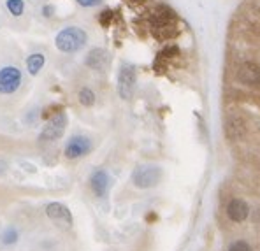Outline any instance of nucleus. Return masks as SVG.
<instances>
[{
	"label": "nucleus",
	"mask_w": 260,
	"mask_h": 251,
	"mask_svg": "<svg viewBox=\"0 0 260 251\" xmlns=\"http://www.w3.org/2000/svg\"><path fill=\"white\" fill-rule=\"evenodd\" d=\"M88 35L79 26H65L60 30L55 37V46L62 53H76L81 48H85Z\"/></svg>",
	"instance_id": "nucleus-1"
},
{
	"label": "nucleus",
	"mask_w": 260,
	"mask_h": 251,
	"mask_svg": "<svg viewBox=\"0 0 260 251\" xmlns=\"http://www.w3.org/2000/svg\"><path fill=\"white\" fill-rule=\"evenodd\" d=\"M162 180V169L158 165H139L132 172V183L141 190L153 188Z\"/></svg>",
	"instance_id": "nucleus-2"
},
{
	"label": "nucleus",
	"mask_w": 260,
	"mask_h": 251,
	"mask_svg": "<svg viewBox=\"0 0 260 251\" xmlns=\"http://www.w3.org/2000/svg\"><path fill=\"white\" fill-rule=\"evenodd\" d=\"M136 83H137V72L136 67L130 63H123L118 72V93L123 100H130L136 91Z\"/></svg>",
	"instance_id": "nucleus-3"
},
{
	"label": "nucleus",
	"mask_w": 260,
	"mask_h": 251,
	"mask_svg": "<svg viewBox=\"0 0 260 251\" xmlns=\"http://www.w3.org/2000/svg\"><path fill=\"white\" fill-rule=\"evenodd\" d=\"M65 128H67V114L63 111L55 113L51 118L48 120L46 127L41 132L39 139L44 140V142H53V140H58L60 137L63 135Z\"/></svg>",
	"instance_id": "nucleus-4"
},
{
	"label": "nucleus",
	"mask_w": 260,
	"mask_h": 251,
	"mask_svg": "<svg viewBox=\"0 0 260 251\" xmlns=\"http://www.w3.org/2000/svg\"><path fill=\"white\" fill-rule=\"evenodd\" d=\"M21 70L14 65H7L0 68V93L11 95L21 85Z\"/></svg>",
	"instance_id": "nucleus-5"
},
{
	"label": "nucleus",
	"mask_w": 260,
	"mask_h": 251,
	"mask_svg": "<svg viewBox=\"0 0 260 251\" xmlns=\"http://www.w3.org/2000/svg\"><path fill=\"white\" fill-rule=\"evenodd\" d=\"M91 151V140L85 135H74L71 137L67 144H65V157L69 160H76L88 155Z\"/></svg>",
	"instance_id": "nucleus-6"
},
{
	"label": "nucleus",
	"mask_w": 260,
	"mask_h": 251,
	"mask_svg": "<svg viewBox=\"0 0 260 251\" xmlns=\"http://www.w3.org/2000/svg\"><path fill=\"white\" fill-rule=\"evenodd\" d=\"M46 216H48L51 222L58 223V225H62V227H67V228L72 227V223H74L69 207L60 202H51L46 205Z\"/></svg>",
	"instance_id": "nucleus-7"
},
{
	"label": "nucleus",
	"mask_w": 260,
	"mask_h": 251,
	"mask_svg": "<svg viewBox=\"0 0 260 251\" xmlns=\"http://www.w3.org/2000/svg\"><path fill=\"white\" fill-rule=\"evenodd\" d=\"M238 78L243 85L248 86H260V67L253 62H246L239 67Z\"/></svg>",
	"instance_id": "nucleus-8"
},
{
	"label": "nucleus",
	"mask_w": 260,
	"mask_h": 251,
	"mask_svg": "<svg viewBox=\"0 0 260 251\" xmlns=\"http://www.w3.org/2000/svg\"><path fill=\"white\" fill-rule=\"evenodd\" d=\"M90 186L97 197H106L111 186V177L104 169H97L90 176Z\"/></svg>",
	"instance_id": "nucleus-9"
},
{
	"label": "nucleus",
	"mask_w": 260,
	"mask_h": 251,
	"mask_svg": "<svg viewBox=\"0 0 260 251\" xmlns=\"http://www.w3.org/2000/svg\"><path fill=\"white\" fill-rule=\"evenodd\" d=\"M250 214V205L244 202L243 199H232L227 204V216L236 223H241Z\"/></svg>",
	"instance_id": "nucleus-10"
},
{
	"label": "nucleus",
	"mask_w": 260,
	"mask_h": 251,
	"mask_svg": "<svg viewBox=\"0 0 260 251\" xmlns=\"http://www.w3.org/2000/svg\"><path fill=\"white\" fill-rule=\"evenodd\" d=\"M109 62V56H108V51L106 49H101V48H95L88 53L86 56V65L93 70H102Z\"/></svg>",
	"instance_id": "nucleus-11"
},
{
	"label": "nucleus",
	"mask_w": 260,
	"mask_h": 251,
	"mask_svg": "<svg viewBox=\"0 0 260 251\" xmlns=\"http://www.w3.org/2000/svg\"><path fill=\"white\" fill-rule=\"evenodd\" d=\"M44 63H46V56L43 53H32V55L26 58V70L32 76H37L43 70Z\"/></svg>",
	"instance_id": "nucleus-12"
},
{
	"label": "nucleus",
	"mask_w": 260,
	"mask_h": 251,
	"mask_svg": "<svg viewBox=\"0 0 260 251\" xmlns=\"http://www.w3.org/2000/svg\"><path fill=\"white\" fill-rule=\"evenodd\" d=\"M78 98H79V104L85 105V107H91L95 104V93L91 91L90 88H81L78 93Z\"/></svg>",
	"instance_id": "nucleus-13"
},
{
	"label": "nucleus",
	"mask_w": 260,
	"mask_h": 251,
	"mask_svg": "<svg viewBox=\"0 0 260 251\" xmlns=\"http://www.w3.org/2000/svg\"><path fill=\"white\" fill-rule=\"evenodd\" d=\"M6 7L13 16H21L25 11V2L23 0H6Z\"/></svg>",
	"instance_id": "nucleus-14"
},
{
	"label": "nucleus",
	"mask_w": 260,
	"mask_h": 251,
	"mask_svg": "<svg viewBox=\"0 0 260 251\" xmlns=\"http://www.w3.org/2000/svg\"><path fill=\"white\" fill-rule=\"evenodd\" d=\"M227 251H251V246L246 241H243V239H238V241L231 242Z\"/></svg>",
	"instance_id": "nucleus-15"
},
{
	"label": "nucleus",
	"mask_w": 260,
	"mask_h": 251,
	"mask_svg": "<svg viewBox=\"0 0 260 251\" xmlns=\"http://www.w3.org/2000/svg\"><path fill=\"white\" fill-rule=\"evenodd\" d=\"M16 239H18V234H16V230H14V228H7V230L2 234V242H4V244H13V242H16Z\"/></svg>",
	"instance_id": "nucleus-16"
},
{
	"label": "nucleus",
	"mask_w": 260,
	"mask_h": 251,
	"mask_svg": "<svg viewBox=\"0 0 260 251\" xmlns=\"http://www.w3.org/2000/svg\"><path fill=\"white\" fill-rule=\"evenodd\" d=\"M76 2H78L79 6H83V7H95V6H99L102 0H76Z\"/></svg>",
	"instance_id": "nucleus-17"
},
{
	"label": "nucleus",
	"mask_w": 260,
	"mask_h": 251,
	"mask_svg": "<svg viewBox=\"0 0 260 251\" xmlns=\"http://www.w3.org/2000/svg\"><path fill=\"white\" fill-rule=\"evenodd\" d=\"M43 13H44L46 18H49V16H51V13H53V7L51 6H46L44 9H43Z\"/></svg>",
	"instance_id": "nucleus-18"
},
{
	"label": "nucleus",
	"mask_w": 260,
	"mask_h": 251,
	"mask_svg": "<svg viewBox=\"0 0 260 251\" xmlns=\"http://www.w3.org/2000/svg\"><path fill=\"white\" fill-rule=\"evenodd\" d=\"M6 170H7V163L4 162V160H0V176L6 174Z\"/></svg>",
	"instance_id": "nucleus-19"
}]
</instances>
